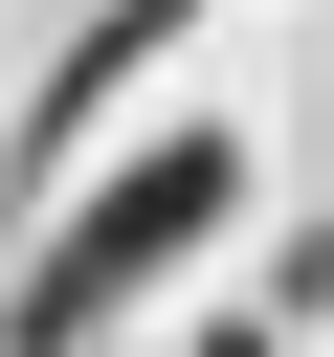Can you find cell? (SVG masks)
<instances>
[{
	"instance_id": "6da1fadb",
	"label": "cell",
	"mask_w": 334,
	"mask_h": 357,
	"mask_svg": "<svg viewBox=\"0 0 334 357\" xmlns=\"http://www.w3.org/2000/svg\"><path fill=\"white\" fill-rule=\"evenodd\" d=\"M223 223H245V134H200V112H178L156 156H111V178L0 268V357H89V335H111L134 290H178Z\"/></svg>"
},
{
	"instance_id": "7a4b0ae2",
	"label": "cell",
	"mask_w": 334,
	"mask_h": 357,
	"mask_svg": "<svg viewBox=\"0 0 334 357\" xmlns=\"http://www.w3.org/2000/svg\"><path fill=\"white\" fill-rule=\"evenodd\" d=\"M178 22H200V0H111V22H89L67 67H45V134H22V156H67V134H89V112H111V89H134V67L178 45Z\"/></svg>"
},
{
	"instance_id": "3957f363",
	"label": "cell",
	"mask_w": 334,
	"mask_h": 357,
	"mask_svg": "<svg viewBox=\"0 0 334 357\" xmlns=\"http://www.w3.org/2000/svg\"><path fill=\"white\" fill-rule=\"evenodd\" d=\"M289 312H334V201H312V223H289V268H267V335H289Z\"/></svg>"
},
{
	"instance_id": "277c9868",
	"label": "cell",
	"mask_w": 334,
	"mask_h": 357,
	"mask_svg": "<svg viewBox=\"0 0 334 357\" xmlns=\"http://www.w3.org/2000/svg\"><path fill=\"white\" fill-rule=\"evenodd\" d=\"M200 357H267V312H223V335H200Z\"/></svg>"
}]
</instances>
